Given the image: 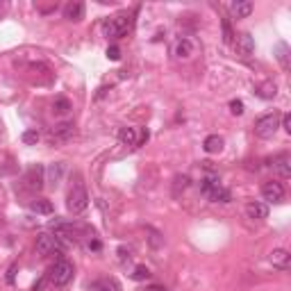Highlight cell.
<instances>
[{"mask_svg": "<svg viewBox=\"0 0 291 291\" xmlns=\"http://www.w3.org/2000/svg\"><path fill=\"white\" fill-rule=\"evenodd\" d=\"M73 273H75L73 262H68L66 257H60L55 262V266L48 271V280H50V284H55V287H66V284L73 280Z\"/></svg>", "mask_w": 291, "mask_h": 291, "instance_id": "obj_3", "label": "cell"}, {"mask_svg": "<svg viewBox=\"0 0 291 291\" xmlns=\"http://www.w3.org/2000/svg\"><path fill=\"white\" fill-rule=\"evenodd\" d=\"M280 116L282 114H278V112L259 116V119L255 121V134L259 137V139H273L275 132H278V128H280Z\"/></svg>", "mask_w": 291, "mask_h": 291, "instance_id": "obj_4", "label": "cell"}, {"mask_svg": "<svg viewBox=\"0 0 291 291\" xmlns=\"http://www.w3.org/2000/svg\"><path fill=\"white\" fill-rule=\"evenodd\" d=\"M223 41L227 46L230 44H235V32H232V28H230V21L223 18Z\"/></svg>", "mask_w": 291, "mask_h": 291, "instance_id": "obj_24", "label": "cell"}, {"mask_svg": "<svg viewBox=\"0 0 291 291\" xmlns=\"http://www.w3.org/2000/svg\"><path fill=\"white\" fill-rule=\"evenodd\" d=\"M223 137H219V134H209L207 139H205V144H203V148H205V152H209V155H214V152H221L223 150Z\"/></svg>", "mask_w": 291, "mask_h": 291, "instance_id": "obj_18", "label": "cell"}, {"mask_svg": "<svg viewBox=\"0 0 291 291\" xmlns=\"http://www.w3.org/2000/svg\"><path fill=\"white\" fill-rule=\"evenodd\" d=\"M255 91H257V96H259V98H264V100H271V98H275V93H278V87H275V82L266 80L264 84H259V87L255 89Z\"/></svg>", "mask_w": 291, "mask_h": 291, "instance_id": "obj_20", "label": "cell"}, {"mask_svg": "<svg viewBox=\"0 0 291 291\" xmlns=\"http://www.w3.org/2000/svg\"><path fill=\"white\" fill-rule=\"evenodd\" d=\"M173 55H176L178 60H189V57L193 55L191 39H187V36H180V39L176 41V46H173Z\"/></svg>", "mask_w": 291, "mask_h": 291, "instance_id": "obj_11", "label": "cell"}, {"mask_svg": "<svg viewBox=\"0 0 291 291\" xmlns=\"http://www.w3.org/2000/svg\"><path fill=\"white\" fill-rule=\"evenodd\" d=\"M246 214L248 219H255V221H262L268 216V205L262 203V200H255V203H248L246 205Z\"/></svg>", "mask_w": 291, "mask_h": 291, "instance_id": "obj_13", "label": "cell"}, {"mask_svg": "<svg viewBox=\"0 0 291 291\" xmlns=\"http://www.w3.org/2000/svg\"><path fill=\"white\" fill-rule=\"evenodd\" d=\"M62 171H64V166H62V164H57V166H52V168H50V178H52V184H55V182H60V178H62Z\"/></svg>", "mask_w": 291, "mask_h": 291, "instance_id": "obj_28", "label": "cell"}, {"mask_svg": "<svg viewBox=\"0 0 291 291\" xmlns=\"http://www.w3.org/2000/svg\"><path fill=\"white\" fill-rule=\"evenodd\" d=\"M200 191L211 203H230L232 200V193L221 184V180L216 176H207L200 180Z\"/></svg>", "mask_w": 291, "mask_h": 291, "instance_id": "obj_1", "label": "cell"}, {"mask_svg": "<svg viewBox=\"0 0 291 291\" xmlns=\"http://www.w3.org/2000/svg\"><path fill=\"white\" fill-rule=\"evenodd\" d=\"M32 211H36V214H52V203L50 200L39 198L32 203Z\"/></svg>", "mask_w": 291, "mask_h": 291, "instance_id": "obj_22", "label": "cell"}, {"mask_svg": "<svg viewBox=\"0 0 291 291\" xmlns=\"http://www.w3.org/2000/svg\"><path fill=\"white\" fill-rule=\"evenodd\" d=\"M39 141V132L36 130H28V132H23V144H28V146H32Z\"/></svg>", "mask_w": 291, "mask_h": 291, "instance_id": "obj_25", "label": "cell"}, {"mask_svg": "<svg viewBox=\"0 0 291 291\" xmlns=\"http://www.w3.org/2000/svg\"><path fill=\"white\" fill-rule=\"evenodd\" d=\"M66 207L71 214H82L84 209L89 207V193L87 189L82 187V184H75V187L71 189V193H68V200H66Z\"/></svg>", "mask_w": 291, "mask_h": 291, "instance_id": "obj_5", "label": "cell"}, {"mask_svg": "<svg viewBox=\"0 0 291 291\" xmlns=\"http://www.w3.org/2000/svg\"><path fill=\"white\" fill-rule=\"evenodd\" d=\"M280 128H284V132H291V114L280 116Z\"/></svg>", "mask_w": 291, "mask_h": 291, "instance_id": "obj_30", "label": "cell"}, {"mask_svg": "<svg viewBox=\"0 0 291 291\" xmlns=\"http://www.w3.org/2000/svg\"><path fill=\"white\" fill-rule=\"evenodd\" d=\"M146 291H166V287H162V284H148Z\"/></svg>", "mask_w": 291, "mask_h": 291, "instance_id": "obj_32", "label": "cell"}, {"mask_svg": "<svg viewBox=\"0 0 291 291\" xmlns=\"http://www.w3.org/2000/svg\"><path fill=\"white\" fill-rule=\"evenodd\" d=\"M130 278L137 280V282H144V280L150 278V268H148V266H137L134 271L130 273Z\"/></svg>", "mask_w": 291, "mask_h": 291, "instance_id": "obj_23", "label": "cell"}, {"mask_svg": "<svg viewBox=\"0 0 291 291\" xmlns=\"http://www.w3.org/2000/svg\"><path fill=\"white\" fill-rule=\"evenodd\" d=\"M262 196H264V200H268V203H282L284 200V187L280 182H275V180H271V182H266L262 187Z\"/></svg>", "mask_w": 291, "mask_h": 291, "instance_id": "obj_8", "label": "cell"}, {"mask_svg": "<svg viewBox=\"0 0 291 291\" xmlns=\"http://www.w3.org/2000/svg\"><path fill=\"white\" fill-rule=\"evenodd\" d=\"M271 166H273V171L278 173L280 178H291V157L287 155V152H282V155H278V157H273L271 160Z\"/></svg>", "mask_w": 291, "mask_h": 291, "instance_id": "obj_9", "label": "cell"}, {"mask_svg": "<svg viewBox=\"0 0 291 291\" xmlns=\"http://www.w3.org/2000/svg\"><path fill=\"white\" fill-rule=\"evenodd\" d=\"M36 253H39L41 257H48V255H60L62 257V243L57 241V237L48 235V232H41L39 237H36V243H34Z\"/></svg>", "mask_w": 291, "mask_h": 291, "instance_id": "obj_6", "label": "cell"}, {"mask_svg": "<svg viewBox=\"0 0 291 291\" xmlns=\"http://www.w3.org/2000/svg\"><path fill=\"white\" fill-rule=\"evenodd\" d=\"M103 34L105 36H112V39H121L125 36L132 30V18L128 14H119V16H112V18H105L103 21Z\"/></svg>", "mask_w": 291, "mask_h": 291, "instance_id": "obj_2", "label": "cell"}, {"mask_svg": "<svg viewBox=\"0 0 291 291\" xmlns=\"http://www.w3.org/2000/svg\"><path fill=\"white\" fill-rule=\"evenodd\" d=\"M44 173H46V168L41 166V164H36V166L30 168L28 176H25V182H28V187L39 191V189L44 187Z\"/></svg>", "mask_w": 291, "mask_h": 291, "instance_id": "obj_10", "label": "cell"}, {"mask_svg": "<svg viewBox=\"0 0 291 291\" xmlns=\"http://www.w3.org/2000/svg\"><path fill=\"white\" fill-rule=\"evenodd\" d=\"M237 52H239L241 57H250L253 52H255V39H253L248 32L237 36Z\"/></svg>", "mask_w": 291, "mask_h": 291, "instance_id": "obj_12", "label": "cell"}, {"mask_svg": "<svg viewBox=\"0 0 291 291\" xmlns=\"http://www.w3.org/2000/svg\"><path fill=\"white\" fill-rule=\"evenodd\" d=\"M230 112L235 116H241L243 114V103L241 100H230Z\"/></svg>", "mask_w": 291, "mask_h": 291, "instance_id": "obj_27", "label": "cell"}, {"mask_svg": "<svg viewBox=\"0 0 291 291\" xmlns=\"http://www.w3.org/2000/svg\"><path fill=\"white\" fill-rule=\"evenodd\" d=\"M107 60H112V62H119L121 60V48H119V46L107 48Z\"/></svg>", "mask_w": 291, "mask_h": 291, "instance_id": "obj_29", "label": "cell"}, {"mask_svg": "<svg viewBox=\"0 0 291 291\" xmlns=\"http://www.w3.org/2000/svg\"><path fill=\"white\" fill-rule=\"evenodd\" d=\"M14 271H16V266H12V268H9V275H7V280H9V282H14Z\"/></svg>", "mask_w": 291, "mask_h": 291, "instance_id": "obj_33", "label": "cell"}, {"mask_svg": "<svg viewBox=\"0 0 291 291\" xmlns=\"http://www.w3.org/2000/svg\"><path fill=\"white\" fill-rule=\"evenodd\" d=\"M275 57H278L280 66L287 71V68H289V46L284 44V41H280V44L275 46Z\"/></svg>", "mask_w": 291, "mask_h": 291, "instance_id": "obj_21", "label": "cell"}, {"mask_svg": "<svg viewBox=\"0 0 291 291\" xmlns=\"http://www.w3.org/2000/svg\"><path fill=\"white\" fill-rule=\"evenodd\" d=\"M89 291H121V284L114 278H98L89 282Z\"/></svg>", "mask_w": 291, "mask_h": 291, "instance_id": "obj_14", "label": "cell"}, {"mask_svg": "<svg viewBox=\"0 0 291 291\" xmlns=\"http://www.w3.org/2000/svg\"><path fill=\"white\" fill-rule=\"evenodd\" d=\"M75 134V128H73L71 121H64V123H57L55 128H50L48 132V141L50 144H62V141H68Z\"/></svg>", "mask_w": 291, "mask_h": 291, "instance_id": "obj_7", "label": "cell"}, {"mask_svg": "<svg viewBox=\"0 0 291 291\" xmlns=\"http://www.w3.org/2000/svg\"><path fill=\"white\" fill-rule=\"evenodd\" d=\"M68 109H71V105H68L66 98H57V100H55V112H57V114H66Z\"/></svg>", "mask_w": 291, "mask_h": 291, "instance_id": "obj_26", "label": "cell"}, {"mask_svg": "<svg viewBox=\"0 0 291 291\" xmlns=\"http://www.w3.org/2000/svg\"><path fill=\"white\" fill-rule=\"evenodd\" d=\"M253 3H232L230 5V12L235 18H248L253 14Z\"/></svg>", "mask_w": 291, "mask_h": 291, "instance_id": "obj_17", "label": "cell"}, {"mask_svg": "<svg viewBox=\"0 0 291 291\" xmlns=\"http://www.w3.org/2000/svg\"><path fill=\"white\" fill-rule=\"evenodd\" d=\"M271 264L275 268H280V271H287L289 268V253L284 250V248H275L271 253Z\"/></svg>", "mask_w": 291, "mask_h": 291, "instance_id": "obj_15", "label": "cell"}, {"mask_svg": "<svg viewBox=\"0 0 291 291\" xmlns=\"http://www.w3.org/2000/svg\"><path fill=\"white\" fill-rule=\"evenodd\" d=\"M119 141L123 146H139V139H137V130L134 128H121L119 130Z\"/></svg>", "mask_w": 291, "mask_h": 291, "instance_id": "obj_19", "label": "cell"}, {"mask_svg": "<svg viewBox=\"0 0 291 291\" xmlns=\"http://www.w3.org/2000/svg\"><path fill=\"white\" fill-rule=\"evenodd\" d=\"M119 255H121V262H130V259H132V253H130V248H125V246H121L119 248Z\"/></svg>", "mask_w": 291, "mask_h": 291, "instance_id": "obj_31", "label": "cell"}, {"mask_svg": "<svg viewBox=\"0 0 291 291\" xmlns=\"http://www.w3.org/2000/svg\"><path fill=\"white\" fill-rule=\"evenodd\" d=\"M64 18L68 21H82L84 18V3H68L64 7Z\"/></svg>", "mask_w": 291, "mask_h": 291, "instance_id": "obj_16", "label": "cell"}]
</instances>
